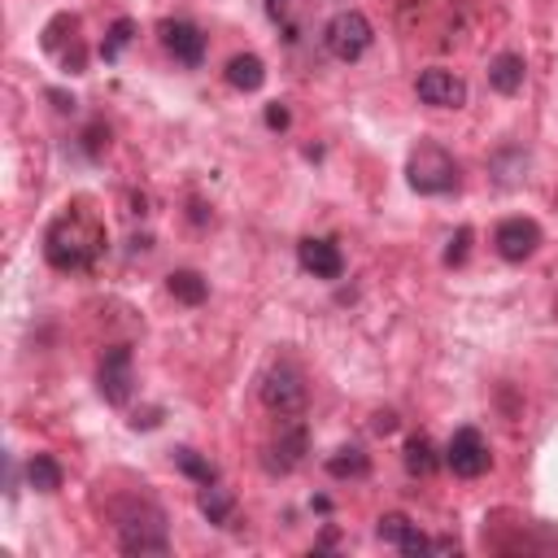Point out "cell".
I'll list each match as a JSON object with an SVG mask.
<instances>
[{
  "label": "cell",
  "instance_id": "6da1fadb",
  "mask_svg": "<svg viewBox=\"0 0 558 558\" xmlns=\"http://www.w3.org/2000/svg\"><path fill=\"white\" fill-rule=\"evenodd\" d=\"M109 235H105V222L96 214H87L83 205H70L61 209L48 231H44V257L52 270L61 275H78V270H92L96 257L105 253Z\"/></svg>",
  "mask_w": 558,
  "mask_h": 558
},
{
  "label": "cell",
  "instance_id": "7a4b0ae2",
  "mask_svg": "<svg viewBox=\"0 0 558 558\" xmlns=\"http://www.w3.org/2000/svg\"><path fill=\"white\" fill-rule=\"evenodd\" d=\"M118 549L122 554H170L166 514L153 501H126L118 506Z\"/></svg>",
  "mask_w": 558,
  "mask_h": 558
},
{
  "label": "cell",
  "instance_id": "3957f363",
  "mask_svg": "<svg viewBox=\"0 0 558 558\" xmlns=\"http://www.w3.org/2000/svg\"><path fill=\"white\" fill-rule=\"evenodd\" d=\"M262 405L270 410V414H279V418H292V414H301L305 410V397H310V388H305V375H301V366L292 362V357H279V362H270V371L262 375Z\"/></svg>",
  "mask_w": 558,
  "mask_h": 558
},
{
  "label": "cell",
  "instance_id": "277c9868",
  "mask_svg": "<svg viewBox=\"0 0 558 558\" xmlns=\"http://www.w3.org/2000/svg\"><path fill=\"white\" fill-rule=\"evenodd\" d=\"M405 174H410V187H414L418 196H445V192L458 187V161H453L440 144H432V140L410 153Z\"/></svg>",
  "mask_w": 558,
  "mask_h": 558
},
{
  "label": "cell",
  "instance_id": "5b68a950",
  "mask_svg": "<svg viewBox=\"0 0 558 558\" xmlns=\"http://www.w3.org/2000/svg\"><path fill=\"white\" fill-rule=\"evenodd\" d=\"M371 39H375V31H371L366 13H357V9H340L323 26V44H327V52L336 61H357L371 48Z\"/></svg>",
  "mask_w": 558,
  "mask_h": 558
},
{
  "label": "cell",
  "instance_id": "8992f818",
  "mask_svg": "<svg viewBox=\"0 0 558 558\" xmlns=\"http://www.w3.org/2000/svg\"><path fill=\"white\" fill-rule=\"evenodd\" d=\"M96 388L109 405H126L131 392H135V362H131V349L126 344H113L105 349L100 366H96Z\"/></svg>",
  "mask_w": 558,
  "mask_h": 558
},
{
  "label": "cell",
  "instance_id": "52a82bcc",
  "mask_svg": "<svg viewBox=\"0 0 558 558\" xmlns=\"http://www.w3.org/2000/svg\"><path fill=\"white\" fill-rule=\"evenodd\" d=\"M414 92L423 105L432 109H462L466 105V78L445 70V65H427L418 78H414Z\"/></svg>",
  "mask_w": 558,
  "mask_h": 558
},
{
  "label": "cell",
  "instance_id": "ba28073f",
  "mask_svg": "<svg viewBox=\"0 0 558 558\" xmlns=\"http://www.w3.org/2000/svg\"><path fill=\"white\" fill-rule=\"evenodd\" d=\"M445 462H449V471H453V475H462V480H475V475H484V471H488L493 453H488V440H484L475 427H458V432L449 436Z\"/></svg>",
  "mask_w": 558,
  "mask_h": 558
},
{
  "label": "cell",
  "instance_id": "9c48e42d",
  "mask_svg": "<svg viewBox=\"0 0 558 558\" xmlns=\"http://www.w3.org/2000/svg\"><path fill=\"white\" fill-rule=\"evenodd\" d=\"M493 248L501 262H527L536 248H541V227L532 218H501L497 231H493Z\"/></svg>",
  "mask_w": 558,
  "mask_h": 558
},
{
  "label": "cell",
  "instance_id": "30bf717a",
  "mask_svg": "<svg viewBox=\"0 0 558 558\" xmlns=\"http://www.w3.org/2000/svg\"><path fill=\"white\" fill-rule=\"evenodd\" d=\"M161 44L179 65H201L205 61V35L192 22H161Z\"/></svg>",
  "mask_w": 558,
  "mask_h": 558
},
{
  "label": "cell",
  "instance_id": "8fae6325",
  "mask_svg": "<svg viewBox=\"0 0 558 558\" xmlns=\"http://www.w3.org/2000/svg\"><path fill=\"white\" fill-rule=\"evenodd\" d=\"M296 262L301 270H310L314 279H340L344 275V253L331 244V240H301L296 244Z\"/></svg>",
  "mask_w": 558,
  "mask_h": 558
},
{
  "label": "cell",
  "instance_id": "7c38bea8",
  "mask_svg": "<svg viewBox=\"0 0 558 558\" xmlns=\"http://www.w3.org/2000/svg\"><path fill=\"white\" fill-rule=\"evenodd\" d=\"M375 536L388 541V545H397L401 554H427V549H432V541H427V536L418 532V523H410L405 514H384L379 527H375Z\"/></svg>",
  "mask_w": 558,
  "mask_h": 558
},
{
  "label": "cell",
  "instance_id": "4fadbf2b",
  "mask_svg": "<svg viewBox=\"0 0 558 558\" xmlns=\"http://www.w3.org/2000/svg\"><path fill=\"white\" fill-rule=\"evenodd\" d=\"M523 78H527V65H523L519 52H497V57L488 61V87H493V92L514 96V92H523Z\"/></svg>",
  "mask_w": 558,
  "mask_h": 558
},
{
  "label": "cell",
  "instance_id": "5bb4252c",
  "mask_svg": "<svg viewBox=\"0 0 558 558\" xmlns=\"http://www.w3.org/2000/svg\"><path fill=\"white\" fill-rule=\"evenodd\" d=\"M227 83H231L235 92H257V87L266 83L262 57H257V52H235V57L227 61Z\"/></svg>",
  "mask_w": 558,
  "mask_h": 558
},
{
  "label": "cell",
  "instance_id": "9a60e30c",
  "mask_svg": "<svg viewBox=\"0 0 558 558\" xmlns=\"http://www.w3.org/2000/svg\"><path fill=\"white\" fill-rule=\"evenodd\" d=\"M301 453H305V427H288V432L270 445L266 466H270V471H279V475H288V471L301 462Z\"/></svg>",
  "mask_w": 558,
  "mask_h": 558
},
{
  "label": "cell",
  "instance_id": "2e32d148",
  "mask_svg": "<svg viewBox=\"0 0 558 558\" xmlns=\"http://www.w3.org/2000/svg\"><path fill=\"white\" fill-rule=\"evenodd\" d=\"M26 484H31L35 493H57V488H61V466H57L48 453H35V458L26 462Z\"/></svg>",
  "mask_w": 558,
  "mask_h": 558
},
{
  "label": "cell",
  "instance_id": "e0dca14e",
  "mask_svg": "<svg viewBox=\"0 0 558 558\" xmlns=\"http://www.w3.org/2000/svg\"><path fill=\"white\" fill-rule=\"evenodd\" d=\"M170 292H174V301H183V305H201V301L209 296V283H205L196 270H170Z\"/></svg>",
  "mask_w": 558,
  "mask_h": 558
},
{
  "label": "cell",
  "instance_id": "ac0fdd59",
  "mask_svg": "<svg viewBox=\"0 0 558 558\" xmlns=\"http://www.w3.org/2000/svg\"><path fill=\"white\" fill-rule=\"evenodd\" d=\"M327 471L336 475V480H362L366 471H371V462H366V453L362 449H336L331 458H327Z\"/></svg>",
  "mask_w": 558,
  "mask_h": 558
},
{
  "label": "cell",
  "instance_id": "d6986e66",
  "mask_svg": "<svg viewBox=\"0 0 558 558\" xmlns=\"http://www.w3.org/2000/svg\"><path fill=\"white\" fill-rule=\"evenodd\" d=\"M231 493L227 488H214V484H205L201 488V514L209 519V523H218V527H227L231 523Z\"/></svg>",
  "mask_w": 558,
  "mask_h": 558
},
{
  "label": "cell",
  "instance_id": "ffe728a7",
  "mask_svg": "<svg viewBox=\"0 0 558 558\" xmlns=\"http://www.w3.org/2000/svg\"><path fill=\"white\" fill-rule=\"evenodd\" d=\"M405 471L410 475H432L436 471V449L427 436H410L405 440Z\"/></svg>",
  "mask_w": 558,
  "mask_h": 558
},
{
  "label": "cell",
  "instance_id": "44dd1931",
  "mask_svg": "<svg viewBox=\"0 0 558 558\" xmlns=\"http://www.w3.org/2000/svg\"><path fill=\"white\" fill-rule=\"evenodd\" d=\"M131 35H135V22H131V17H118V22L109 26L105 44H100V57H105V61H118V57H122V48L131 44Z\"/></svg>",
  "mask_w": 558,
  "mask_h": 558
},
{
  "label": "cell",
  "instance_id": "7402d4cb",
  "mask_svg": "<svg viewBox=\"0 0 558 558\" xmlns=\"http://www.w3.org/2000/svg\"><path fill=\"white\" fill-rule=\"evenodd\" d=\"M174 462L205 488V484H214L218 480V471H214V462H205V458H196V449H174Z\"/></svg>",
  "mask_w": 558,
  "mask_h": 558
},
{
  "label": "cell",
  "instance_id": "603a6c76",
  "mask_svg": "<svg viewBox=\"0 0 558 558\" xmlns=\"http://www.w3.org/2000/svg\"><path fill=\"white\" fill-rule=\"evenodd\" d=\"M466 244H471V227H462V231L449 240V248H445V262H449V266H458V262L466 257Z\"/></svg>",
  "mask_w": 558,
  "mask_h": 558
},
{
  "label": "cell",
  "instance_id": "cb8c5ba5",
  "mask_svg": "<svg viewBox=\"0 0 558 558\" xmlns=\"http://www.w3.org/2000/svg\"><path fill=\"white\" fill-rule=\"evenodd\" d=\"M266 126L283 131V126H288V109H283V105H270V109H266Z\"/></svg>",
  "mask_w": 558,
  "mask_h": 558
},
{
  "label": "cell",
  "instance_id": "d4e9b609",
  "mask_svg": "<svg viewBox=\"0 0 558 558\" xmlns=\"http://www.w3.org/2000/svg\"><path fill=\"white\" fill-rule=\"evenodd\" d=\"M392 427H397V414H392V410L375 414V432H392Z\"/></svg>",
  "mask_w": 558,
  "mask_h": 558
},
{
  "label": "cell",
  "instance_id": "484cf974",
  "mask_svg": "<svg viewBox=\"0 0 558 558\" xmlns=\"http://www.w3.org/2000/svg\"><path fill=\"white\" fill-rule=\"evenodd\" d=\"M283 9H288V0H266V13L270 17H283Z\"/></svg>",
  "mask_w": 558,
  "mask_h": 558
}]
</instances>
